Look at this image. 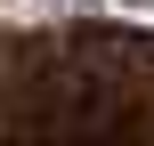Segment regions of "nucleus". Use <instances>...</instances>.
<instances>
[{
  "mask_svg": "<svg viewBox=\"0 0 154 146\" xmlns=\"http://www.w3.org/2000/svg\"><path fill=\"white\" fill-rule=\"evenodd\" d=\"M130 8H138V0H130Z\"/></svg>",
  "mask_w": 154,
  "mask_h": 146,
  "instance_id": "obj_1",
  "label": "nucleus"
}]
</instances>
